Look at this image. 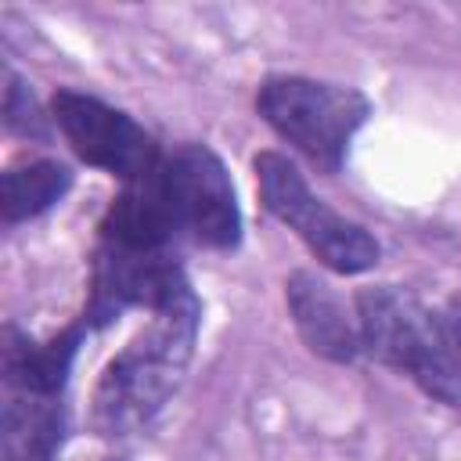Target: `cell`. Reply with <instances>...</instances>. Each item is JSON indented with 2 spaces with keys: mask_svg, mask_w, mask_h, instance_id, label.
<instances>
[{
  "mask_svg": "<svg viewBox=\"0 0 461 461\" xmlns=\"http://www.w3.org/2000/svg\"><path fill=\"white\" fill-rule=\"evenodd\" d=\"M202 324V306L184 281L162 306L151 310L148 328L130 339L101 371L90 400V421L101 436H126L148 425L176 393Z\"/></svg>",
  "mask_w": 461,
  "mask_h": 461,
  "instance_id": "6da1fadb",
  "label": "cell"
},
{
  "mask_svg": "<svg viewBox=\"0 0 461 461\" xmlns=\"http://www.w3.org/2000/svg\"><path fill=\"white\" fill-rule=\"evenodd\" d=\"M263 122L299 148L313 166L335 173L349 151V140L371 115V101L339 83L310 76H270L256 90Z\"/></svg>",
  "mask_w": 461,
  "mask_h": 461,
  "instance_id": "7a4b0ae2",
  "label": "cell"
},
{
  "mask_svg": "<svg viewBox=\"0 0 461 461\" xmlns=\"http://www.w3.org/2000/svg\"><path fill=\"white\" fill-rule=\"evenodd\" d=\"M357 335L364 353L407 371L432 396L447 403L461 400V371L443 346L439 321L411 292L393 285L364 288L357 295Z\"/></svg>",
  "mask_w": 461,
  "mask_h": 461,
  "instance_id": "3957f363",
  "label": "cell"
},
{
  "mask_svg": "<svg viewBox=\"0 0 461 461\" xmlns=\"http://www.w3.org/2000/svg\"><path fill=\"white\" fill-rule=\"evenodd\" d=\"M252 166L267 212L292 227L324 267H331L335 274H364L378 263V241L360 223L324 205L292 158L277 151H259Z\"/></svg>",
  "mask_w": 461,
  "mask_h": 461,
  "instance_id": "277c9868",
  "label": "cell"
},
{
  "mask_svg": "<svg viewBox=\"0 0 461 461\" xmlns=\"http://www.w3.org/2000/svg\"><path fill=\"white\" fill-rule=\"evenodd\" d=\"M173 234H187L209 249H234L241 238V209L220 155L205 144H180L148 173Z\"/></svg>",
  "mask_w": 461,
  "mask_h": 461,
  "instance_id": "5b68a950",
  "label": "cell"
},
{
  "mask_svg": "<svg viewBox=\"0 0 461 461\" xmlns=\"http://www.w3.org/2000/svg\"><path fill=\"white\" fill-rule=\"evenodd\" d=\"M50 112L58 130L65 133V140L83 162L126 184L144 180L162 158L151 133L140 122H133L126 112L104 104L101 97H90L79 90H58L50 101Z\"/></svg>",
  "mask_w": 461,
  "mask_h": 461,
  "instance_id": "8992f818",
  "label": "cell"
},
{
  "mask_svg": "<svg viewBox=\"0 0 461 461\" xmlns=\"http://www.w3.org/2000/svg\"><path fill=\"white\" fill-rule=\"evenodd\" d=\"M285 299L292 310V321L303 335V342L324 357V360H353L360 353V335H357V317L346 313L342 299L313 274L295 270L285 281Z\"/></svg>",
  "mask_w": 461,
  "mask_h": 461,
  "instance_id": "52a82bcc",
  "label": "cell"
},
{
  "mask_svg": "<svg viewBox=\"0 0 461 461\" xmlns=\"http://www.w3.org/2000/svg\"><path fill=\"white\" fill-rule=\"evenodd\" d=\"M61 443L58 396L7 389L4 403V461H54Z\"/></svg>",
  "mask_w": 461,
  "mask_h": 461,
  "instance_id": "ba28073f",
  "label": "cell"
},
{
  "mask_svg": "<svg viewBox=\"0 0 461 461\" xmlns=\"http://www.w3.org/2000/svg\"><path fill=\"white\" fill-rule=\"evenodd\" d=\"M76 342H79V328H68V331H61L50 342H29V339L7 335V346H4V378H7V389L58 396V389L65 385V375H68Z\"/></svg>",
  "mask_w": 461,
  "mask_h": 461,
  "instance_id": "9c48e42d",
  "label": "cell"
},
{
  "mask_svg": "<svg viewBox=\"0 0 461 461\" xmlns=\"http://www.w3.org/2000/svg\"><path fill=\"white\" fill-rule=\"evenodd\" d=\"M68 187H72V173H68V166L54 162V158H32L22 166H7L4 184H0L4 220L18 223V220L47 212L54 202L65 198Z\"/></svg>",
  "mask_w": 461,
  "mask_h": 461,
  "instance_id": "30bf717a",
  "label": "cell"
},
{
  "mask_svg": "<svg viewBox=\"0 0 461 461\" xmlns=\"http://www.w3.org/2000/svg\"><path fill=\"white\" fill-rule=\"evenodd\" d=\"M4 119L22 137H47L43 115L36 108V97L29 94V86L14 72H7V86H4Z\"/></svg>",
  "mask_w": 461,
  "mask_h": 461,
  "instance_id": "8fae6325",
  "label": "cell"
},
{
  "mask_svg": "<svg viewBox=\"0 0 461 461\" xmlns=\"http://www.w3.org/2000/svg\"><path fill=\"white\" fill-rule=\"evenodd\" d=\"M436 321H439L443 346H447V353H450L454 367L461 371V299H454L447 310H439V313H436Z\"/></svg>",
  "mask_w": 461,
  "mask_h": 461,
  "instance_id": "7c38bea8",
  "label": "cell"
}]
</instances>
